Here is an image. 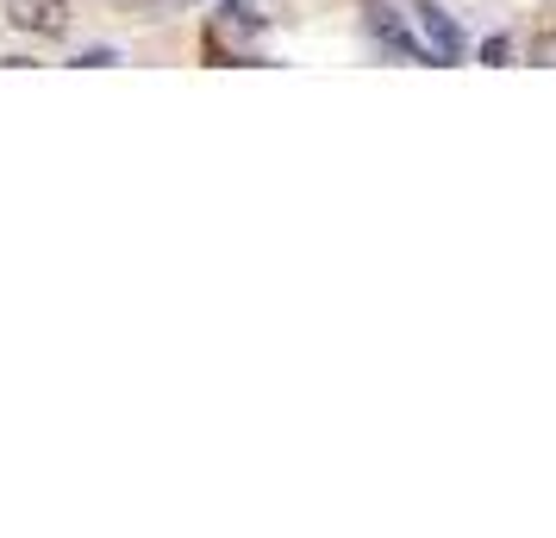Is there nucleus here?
Listing matches in <instances>:
<instances>
[{"label": "nucleus", "mask_w": 556, "mask_h": 538, "mask_svg": "<svg viewBox=\"0 0 556 538\" xmlns=\"http://www.w3.org/2000/svg\"><path fill=\"white\" fill-rule=\"evenodd\" d=\"M506 57H513V38H506V32H494V38L481 45V63H506Z\"/></svg>", "instance_id": "obj_5"}, {"label": "nucleus", "mask_w": 556, "mask_h": 538, "mask_svg": "<svg viewBox=\"0 0 556 538\" xmlns=\"http://www.w3.org/2000/svg\"><path fill=\"white\" fill-rule=\"evenodd\" d=\"M226 20H231V26H244V32H256V26H263V20L251 13V0H226Z\"/></svg>", "instance_id": "obj_4"}, {"label": "nucleus", "mask_w": 556, "mask_h": 538, "mask_svg": "<svg viewBox=\"0 0 556 538\" xmlns=\"http://www.w3.org/2000/svg\"><path fill=\"white\" fill-rule=\"evenodd\" d=\"M531 57H538V63H551V70H556V32H538V45H531Z\"/></svg>", "instance_id": "obj_6"}, {"label": "nucleus", "mask_w": 556, "mask_h": 538, "mask_svg": "<svg viewBox=\"0 0 556 538\" xmlns=\"http://www.w3.org/2000/svg\"><path fill=\"white\" fill-rule=\"evenodd\" d=\"M113 63H119V51H113V45H94V51L76 57V70H113Z\"/></svg>", "instance_id": "obj_3"}, {"label": "nucleus", "mask_w": 556, "mask_h": 538, "mask_svg": "<svg viewBox=\"0 0 556 538\" xmlns=\"http://www.w3.org/2000/svg\"><path fill=\"white\" fill-rule=\"evenodd\" d=\"M7 7V26L31 32V38H56L70 32V0H0Z\"/></svg>", "instance_id": "obj_1"}, {"label": "nucleus", "mask_w": 556, "mask_h": 538, "mask_svg": "<svg viewBox=\"0 0 556 538\" xmlns=\"http://www.w3.org/2000/svg\"><path fill=\"white\" fill-rule=\"evenodd\" d=\"M413 20H419V32H426V45L438 51V63H456V57H463V26H456L444 7L419 0V7H413Z\"/></svg>", "instance_id": "obj_2"}]
</instances>
